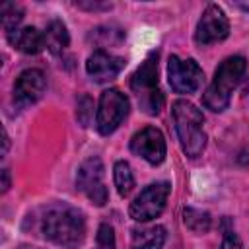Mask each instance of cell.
Wrapping results in <instances>:
<instances>
[{"instance_id":"cell-26","label":"cell","mask_w":249,"mask_h":249,"mask_svg":"<svg viewBox=\"0 0 249 249\" xmlns=\"http://www.w3.org/2000/svg\"><path fill=\"white\" fill-rule=\"evenodd\" d=\"M237 6H239L241 10H245V12H249V2H237Z\"/></svg>"},{"instance_id":"cell-1","label":"cell","mask_w":249,"mask_h":249,"mask_svg":"<svg viewBox=\"0 0 249 249\" xmlns=\"http://www.w3.org/2000/svg\"><path fill=\"white\" fill-rule=\"evenodd\" d=\"M43 233L64 249H78L86 239L84 214L72 206H54L43 218Z\"/></svg>"},{"instance_id":"cell-17","label":"cell","mask_w":249,"mask_h":249,"mask_svg":"<svg viewBox=\"0 0 249 249\" xmlns=\"http://www.w3.org/2000/svg\"><path fill=\"white\" fill-rule=\"evenodd\" d=\"M113 179H115L117 193L121 196H126L134 189V175H132L130 165L126 161H117L115 163V167H113Z\"/></svg>"},{"instance_id":"cell-24","label":"cell","mask_w":249,"mask_h":249,"mask_svg":"<svg viewBox=\"0 0 249 249\" xmlns=\"http://www.w3.org/2000/svg\"><path fill=\"white\" fill-rule=\"evenodd\" d=\"M10 189V171L2 169V193H6Z\"/></svg>"},{"instance_id":"cell-11","label":"cell","mask_w":249,"mask_h":249,"mask_svg":"<svg viewBox=\"0 0 249 249\" xmlns=\"http://www.w3.org/2000/svg\"><path fill=\"white\" fill-rule=\"evenodd\" d=\"M124 68V58L115 56L103 49H97L93 54H89L86 62V70L95 82H109L119 76V72Z\"/></svg>"},{"instance_id":"cell-8","label":"cell","mask_w":249,"mask_h":249,"mask_svg":"<svg viewBox=\"0 0 249 249\" xmlns=\"http://www.w3.org/2000/svg\"><path fill=\"white\" fill-rule=\"evenodd\" d=\"M230 33V21L224 14V10L216 4L206 6V10L202 12L198 23H196V31H195V39L200 45H212L218 41H224Z\"/></svg>"},{"instance_id":"cell-23","label":"cell","mask_w":249,"mask_h":249,"mask_svg":"<svg viewBox=\"0 0 249 249\" xmlns=\"http://www.w3.org/2000/svg\"><path fill=\"white\" fill-rule=\"evenodd\" d=\"M78 8L82 10H111V2H76Z\"/></svg>"},{"instance_id":"cell-4","label":"cell","mask_w":249,"mask_h":249,"mask_svg":"<svg viewBox=\"0 0 249 249\" xmlns=\"http://www.w3.org/2000/svg\"><path fill=\"white\" fill-rule=\"evenodd\" d=\"M169 193H171V185L167 181H160V183L148 185L130 202V208H128L130 218L136 220V222H150V220L158 218L165 208Z\"/></svg>"},{"instance_id":"cell-3","label":"cell","mask_w":249,"mask_h":249,"mask_svg":"<svg viewBox=\"0 0 249 249\" xmlns=\"http://www.w3.org/2000/svg\"><path fill=\"white\" fill-rule=\"evenodd\" d=\"M245 68H247V60L243 56H230V58H226L218 66L212 84L206 88V91L202 95L204 107L210 109V111H216V113L228 109L231 91L239 84V80L243 78Z\"/></svg>"},{"instance_id":"cell-18","label":"cell","mask_w":249,"mask_h":249,"mask_svg":"<svg viewBox=\"0 0 249 249\" xmlns=\"http://www.w3.org/2000/svg\"><path fill=\"white\" fill-rule=\"evenodd\" d=\"M0 16H2V27L6 29V33H10V31L18 29L19 21L23 19V10H21V6L8 2L0 8Z\"/></svg>"},{"instance_id":"cell-15","label":"cell","mask_w":249,"mask_h":249,"mask_svg":"<svg viewBox=\"0 0 249 249\" xmlns=\"http://www.w3.org/2000/svg\"><path fill=\"white\" fill-rule=\"evenodd\" d=\"M43 37H45V47H47L53 54H60V53L68 47V43H70L66 25H64L62 21H58V19H53V21L47 25Z\"/></svg>"},{"instance_id":"cell-25","label":"cell","mask_w":249,"mask_h":249,"mask_svg":"<svg viewBox=\"0 0 249 249\" xmlns=\"http://www.w3.org/2000/svg\"><path fill=\"white\" fill-rule=\"evenodd\" d=\"M2 134H4V150H2V154H6V152H8V146H10V140H8V134H6V130H4Z\"/></svg>"},{"instance_id":"cell-14","label":"cell","mask_w":249,"mask_h":249,"mask_svg":"<svg viewBox=\"0 0 249 249\" xmlns=\"http://www.w3.org/2000/svg\"><path fill=\"white\" fill-rule=\"evenodd\" d=\"M165 243V228L163 226H150L144 230L132 231V249H161Z\"/></svg>"},{"instance_id":"cell-12","label":"cell","mask_w":249,"mask_h":249,"mask_svg":"<svg viewBox=\"0 0 249 249\" xmlns=\"http://www.w3.org/2000/svg\"><path fill=\"white\" fill-rule=\"evenodd\" d=\"M130 88L142 97L158 89V53L148 54V58L138 66V70L132 74Z\"/></svg>"},{"instance_id":"cell-19","label":"cell","mask_w":249,"mask_h":249,"mask_svg":"<svg viewBox=\"0 0 249 249\" xmlns=\"http://www.w3.org/2000/svg\"><path fill=\"white\" fill-rule=\"evenodd\" d=\"M142 107L148 115H158L163 109V93L160 89H154L152 93L142 97Z\"/></svg>"},{"instance_id":"cell-16","label":"cell","mask_w":249,"mask_h":249,"mask_svg":"<svg viewBox=\"0 0 249 249\" xmlns=\"http://www.w3.org/2000/svg\"><path fill=\"white\" fill-rule=\"evenodd\" d=\"M183 222L195 233H204L212 226V218H210L208 212H202V210H196V208H191V206L183 210Z\"/></svg>"},{"instance_id":"cell-22","label":"cell","mask_w":249,"mask_h":249,"mask_svg":"<svg viewBox=\"0 0 249 249\" xmlns=\"http://www.w3.org/2000/svg\"><path fill=\"white\" fill-rule=\"evenodd\" d=\"M220 249H241V239L237 233H233L231 230H228L224 233V239H222V245Z\"/></svg>"},{"instance_id":"cell-21","label":"cell","mask_w":249,"mask_h":249,"mask_svg":"<svg viewBox=\"0 0 249 249\" xmlns=\"http://www.w3.org/2000/svg\"><path fill=\"white\" fill-rule=\"evenodd\" d=\"M97 249H115V231L107 224H101L97 230Z\"/></svg>"},{"instance_id":"cell-10","label":"cell","mask_w":249,"mask_h":249,"mask_svg":"<svg viewBox=\"0 0 249 249\" xmlns=\"http://www.w3.org/2000/svg\"><path fill=\"white\" fill-rule=\"evenodd\" d=\"M45 89H47L45 74L37 68H27L18 76L14 84V101L19 107L33 105L43 97Z\"/></svg>"},{"instance_id":"cell-9","label":"cell","mask_w":249,"mask_h":249,"mask_svg":"<svg viewBox=\"0 0 249 249\" xmlns=\"http://www.w3.org/2000/svg\"><path fill=\"white\" fill-rule=\"evenodd\" d=\"M130 150L136 156L144 158L148 163L160 165L165 160V138L156 126H146L132 136Z\"/></svg>"},{"instance_id":"cell-6","label":"cell","mask_w":249,"mask_h":249,"mask_svg":"<svg viewBox=\"0 0 249 249\" xmlns=\"http://www.w3.org/2000/svg\"><path fill=\"white\" fill-rule=\"evenodd\" d=\"M103 163L99 158L91 156L88 158L76 173V187L97 206H103L107 202V187L103 183Z\"/></svg>"},{"instance_id":"cell-5","label":"cell","mask_w":249,"mask_h":249,"mask_svg":"<svg viewBox=\"0 0 249 249\" xmlns=\"http://www.w3.org/2000/svg\"><path fill=\"white\" fill-rule=\"evenodd\" d=\"M128 113V99L119 89H105L99 97L95 124L99 134H111L126 117Z\"/></svg>"},{"instance_id":"cell-7","label":"cell","mask_w":249,"mask_h":249,"mask_svg":"<svg viewBox=\"0 0 249 249\" xmlns=\"http://www.w3.org/2000/svg\"><path fill=\"white\" fill-rule=\"evenodd\" d=\"M167 78H169L171 88L177 93H193L200 88L204 74H202V68L193 58L169 56Z\"/></svg>"},{"instance_id":"cell-20","label":"cell","mask_w":249,"mask_h":249,"mask_svg":"<svg viewBox=\"0 0 249 249\" xmlns=\"http://www.w3.org/2000/svg\"><path fill=\"white\" fill-rule=\"evenodd\" d=\"M76 117L80 121L82 126H88L91 117H93V101L89 95H82L78 99V109H76Z\"/></svg>"},{"instance_id":"cell-2","label":"cell","mask_w":249,"mask_h":249,"mask_svg":"<svg viewBox=\"0 0 249 249\" xmlns=\"http://www.w3.org/2000/svg\"><path fill=\"white\" fill-rule=\"evenodd\" d=\"M177 136L183 152L189 158H198L206 146V134L202 130L204 115L187 99H177L171 107Z\"/></svg>"},{"instance_id":"cell-13","label":"cell","mask_w":249,"mask_h":249,"mask_svg":"<svg viewBox=\"0 0 249 249\" xmlns=\"http://www.w3.org/2000/svg\"><path fill=\"white\" fill-rule=\"evenodd\" d=\"M6 35H8L10 45L25 54H37L45 49V37L35 27H18Z\"/></svg>"}]
</instances>
